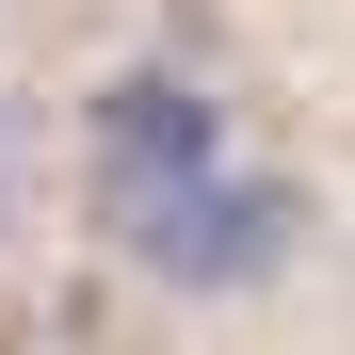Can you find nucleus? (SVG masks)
Returning a JSON list of instances; mask_svg holds the SVG:
<instances>
[{
    "mask_svg": "<svg viewBox=\"0 0 355 355\" xmlns=\"http://www.w3.org/2000/svg\"><path fill=\"white\" fill-rule=\"evenodd\" d=\"M113 243H130L162 291H259L291 259V226H307V194H275V178L243 162H194V178H97Z\"/></svg>",
    "mask_w": 355,
    "mask_h": 355,
    "instance_id": "obj_1",
    "label": "nucleus"
},
{
    "mask_svg": "<svg viewBox=\"0 0 355 355\" xmlns=\"http://www.w3.org/2000/svg\"><path fill=\"white\" fill-rule=\"evenodd\" d=\"M194 162H226V130H210V97L178 65H130L97 97V178H194Z\"/></svg>",
    "mask_w": 355,
    "mask_h": 355,
    "instance_id": "obj_2",
    "label": "nucleus"
}]
</instances>
